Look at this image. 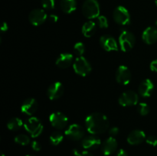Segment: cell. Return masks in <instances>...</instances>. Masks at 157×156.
I'll list each match as a JSON object with an SVG mask.
<instances>
[{
  "instance_id": "6da1fadb",
  "label": "cell",
  "mask_w": 157,
  "mask_h": 156,
  "mask_svg": "<svg viewBox=\"0 0 157 156\" xmlns=\"http://www.w3.org/2000/svg\"><path fill=\"white\" fill-rule=\"evenodd\" d=\"M87 129L91 135H100L105 132L109 128V119L104 114L93 113L88 115L85 119Z\"/></svg>"
},
{
  "instance_id": "7a4b0ae2",
  "label": "cell",
  "mask_w": 157,
  "mask_h": 156,
  "mask_svg": "<svg viewBox=\"0 0 157 156\" xmlns=\"http://www.w3.org/2000/svg\"><path fill=\"white\" fill-rule=\"evenodd\" d=\"M83 15L88 19L100 16V5L97 0H85L82 6Z\"/></svg>"
},
{
  "instance_id": "3957f363",
  "label": "cell",
  "mask_w": 157,
  "mask_h": 156,
  "mask_svg": "<svg viewBox=\"0 0 157 156\" xmlns=\"http://www.w3.org/2000/svg\"><path fill=\"white\" fill-rule=\"evenodd\" d=\"M24 127L26 131L30 133L32 138L38 137L44 129V126L41 121L36 117L29 118L25 123Z\"/></svg>"
},
{
  "instance_id": "277c9868",
  "label": "cell",
  "mask_w": 157,
  "mask_h": 156,
  "mask_svg": "<svg viewBox=\"0 0 157 156\" xmlns=\"http://www.w3.org/2000/svg\"><path fill=\"white\" fill-rule=\"evenodd\" d=\"M73 68L75 73L80 76H85L90 73L92 67L89 61L84 57H78L75 60L73 64Z\"/></svg>"
},
{
  "instance_id": "5b68a950",
  "label": "cell",
  "mask_w": 157,
  "mask_h": 156,
  "mask_svg": "<svg viewBox=\"0 0 157 156\" xmlns=\"http://www.w3.org/2000/svg\"><path fill=\"white\" fill-rule=\"evenodd\" d=\"M136 41L134 35L129 31L124 30L121 32L119 37V44L121 49L124 52L129 51L133 47Z\"/></svg>"
},
{
  "instance_id": "8992f818",
  "label": "cell",
  "mask_w": 157,
  "mask_h": 156,
  "mask_svg": "<svg viewBox=\"0 0 157 156\" xmlns=\"http://www.w3.org/2000/svg\"><path fill=\"white\" fill-rule=\"evenodd\" d=\"M114 21L121 25H127L130 22V15L127 9L124 6H117L113 12Z\"/></svg>"
},
{
  "instance_id": "52a82bcc",
  "label": "cell",
  "mask_w": 157,
  "mask_h": 156,
  "mask_svg": "<svg viewBox=\"0 0 157 156\" xmlns=\"http://www.w3.org/2000/svg\"><path fill=\"white\" fill-rule=\"evenodd\" d=\"M64 134L71 140L80 141L82 140L84 138L85 130L81 125L72 124V125H69L68 128L65 130Z\"/></svg>"
},
{
  "instance_id": "ba28073f",
  "label": "cell",
  "mask_w": 157,
  "mask_h": 156,
  "mask_svg": "<svg viewBox=\"0 0 157 156\" xmlns=\"http://www.w3.org/2000/svg\"><path fill=\"white\" fill-rule=\"evenodd\" d=\"M139 96L136 92L133 90H127L124 92L119 97L118 102L122 106H131L137 104Z\"/></svg>"
},
{
  "instance_id": "9c48e42d",
  "label": "cell",
  "mask_w": 157,
  "mask_h": 156,
  "mask_svg": "<svg viewBox=\"0 0 157 156\" xmlns=\"http://www.w3.org/2000/svg\"><path fill=\"white\" fill-rule=\"evenodd\" d=\"M49 121L53 127L58 129H63L67 126L68 119L64 113L61 112H55L50 115Z\"/></svg>"
},
{
  "instance_id": "30bf717a",
  "label": "cell",
  "mask_w": 157,
  "mask_h": 156,
  "mask_svg": "<svg viewBox=\"0 0 157 156\" xmlns=\"http://www.w3.org/2000/svg\"><path fill=\"white\" fill-rule=\"evenodd\" d=\"M48 15L43 9H36L32 10L29 15V20L35 26L42 24L47 20Z\"/></svg>"
},
{
  "instance_id": "8fae6325",
  "label": "cell",
  "mask_w": 157,
  "mask_h": 156,
  "mask_svg": "<svg viewBox=\"0 0 157 156\" xmlns=\"http://www.w3.org/2000/svg\"><path fill=\"white\" fill-rule=\"evenodd\" d=\"M116 80L118 84L127 85L131 80V72L127 67L121 65L116 72Z\"/></svg>"
},
{
  "instance_id": "7c38bea8",
  "label": "cell",
  "mask_w": 157,
  "mask_h": 156,
  "mask_svg": "<svg viewBox=\"0 0 157 156\" xmlns=\"http://www.w3.org/2000/svg\"><path fill=\"white\" fill-rule=\"evenodd\" d=\"M64 88L63 84L61 82H55L48 88L47 95L49 99L55 100L61 97L64 94Z\"/></svg>"
},
{
  "instance_id": "4fadbf2b",
  "label": "cell",
  "mask_w": 157,
  "mask_h": 156,
  "mask_svg": "<svg viewBox=\"0 0 157 156\" xmlns=\"http://www.w3.org/2000/svg\"><path fill=\"white\" fill-rule=\"evenodd\" d=\"M101 46L107 51H115L118 50V44L113 37L110 35H103L100 38Z\"/></svg>"
},
{
  "instance_id": "5bb4252c",
  "label": "cell",
  "mask_w": 157,
  "mask_h": 156,
  "mask_svg": "<svg viewBox=\"0 0 157 156\" xmlns=\"http://www.w3.org/2000/svg\"><path fill=\"white\" fill-rule=\"evenodd\" d=\"M81 145L86 150H94L101 145V141L95 135L84 137L81 141Z\"/></svg>"
},
{
  "instance_id": "9a60e30c",
  "label": "cell",
  "mask_w": 157,
  "mask_h": 156,
  "mask_svg": "<svg viewBox=\"0 0 157 156\" xmlns=\"http://www.w3.org/2000/svg\"><path fill=\"white\" fill-rule=\"evenodd\" d=\"M38 102L34 98H28L22 102L21 110L24 114L32 116L38 110Z\"/></svg>"
},
{
  "instance_id": "2e32d148",
  "label": "cell",
  "mask_w": 157,
  "mask_h": 156,
  "mask_svg": "<svg viewBox=\"0 0 157 156\" xmlns=\"http://www.w3.org/2000/svg\"><path fill=\"white\" fill-rule=\"evenodd\" d=\"M146 134L144 131L140 129H136L132 131L127 136V142L130 145H136L142 143L146 140Z\"/></svg>"
},
{
  "instance_id": "e0dca14e",
  "label": "cell",
  "mask_w": 157,
  "mask_h": 156,
  "mask_svg": "<svg viewBox=\"0 0 157 156\" xmlns=\"http://www.w3.org/2000/svg\"><path fill=\"white\" fill-rule=\"evenodd\" d=\"M117 148V142L114 137H109L101 145V151L104 155H110Z\"/></svg>"
},
{
  "instance_id": "ac0fdd59",
  "label": "cell",
  "mask_w": 157,
  "mask_h": 156,
  "mask_svg": "<svg viewBox=\"0 0 157 156\" xmlns=\"http://www.w3.org/2000/svg\"><path fill=\"white\" fill-rule=\"evenodd\" d=\"M142 38L147 44H153L157 41V28L153 26L147 28L143 32Z\"/></svg>"
},
{
  "instance_id": "d6986e66",
  "label": "cell",
  "mask_w": 157,
  "mask_h": 156,
  "mask_svg": "<svg viewBox=\"0 0 157 156\" xmlns=\"http://www.w3.org/2000/svg\"><path fill=\"white\" fill-rule=\"evenodd\" d=\"M153 89H154L153 83L150 79H146L140 84L138 90H139L140 95L144 97H149L153 93Z\"/></svg>"
},
{
  "instance_id": "ffe728a7",
  "label": "cell",
  "mask_w": 157,
  "mask_h": 156,
  "mask_svg": "<svg viewBox=\"0 0 157 156\" xmlns=\"http://www.w3.org/2000/svg\"><path fill=\"white\" fill-rule=\"evenodd\" d=\"M73 55L70 53H62L56 60V65L62 69L67 68L73 63Z\"/></svg>"
},
{
  "instance_id": "44dd1931",
  "label": "cell",
  "mask_w": 157,
  "mask_h": 156,
  "mask_svg": "<svg viewBox=\"0 0 157 156\" xmlns=\"http://www.w3.org/2000/svg\"><path fill=\"white\" fill-rule=\"evenodd\" d=\"M60 6L63 12L70 14L76 10L77 2L76 0H61Z\"/></svg>"
},
{
  "instance_id": "7402d4cb",
  "label": "cell",
  "mask_w": 157,
  "mask_h": 156,
  "mask_svg": "<svg viewBox=\"0 0 157 156\" xmlns=\"http://www.w3.org/2000/svg\"><path fill=\"white\" fill-rule=\"evenodd\" d=\"M96 24L94 21H88L83 24L82 33L84 35V36L87 37V38H90V37L94 35L95 32H96Z\"/></svg>"
},
{
  "instance_id": "603a6c76",
  "label": "cell",
  "mask_w": 157,
  "mask_h": 156,
  "mask_svg": "<svg viewBox=\"0 0 157 156\" xmlns=\"http://www.w3.org/2000/svg\"><path fill=\"white\" fill-rule=\"evenodd\" d=\"M23 125V122L20 118L14 117L9 119L7 122V127L9 130L16 131L20 129Z\"/></svg>"
},
{
  "instance_id": "cb8c5ba5",
  "label": "cell",
  "mask_w": 157,
  "mask_h": 156,
  "mask_svg": "<svg viewBox=\"0 0 157 156\" xmlns=\"http://www.w3.org/2000/svg\"><path fill=\"white\" fill-rule=\"evenodd\" d=\"M64 139V136L60 132H54L50 136V142L53 145H58Z\"/></svg>"
},
{
  "instance_id": "d4e9b609",
  "label": "cell",
  "mask_w": 157,
  "mask_h": 156,
  "mask_svg": "<svg viewBox=\"0 0 157 156\" xmlns=\"http://www.w3.org/2000/svg\"><path fill=\"white\" fill-rule=\"evenodd\" d=\"M15 142L21 145H27L30 143V138L25 134H19L15 137Z\"/></svg>"
},
{
  "instance_id": "484cf974",
  "label": "cell",
  "mask_w": 157,
  "mask_h": 156,
  "mask_svg": "<svg viewBox=\"0 0 157 156\" xmlns=\"http://www.w3.org/2000/svg\"><path fill=\"white\" fill-rule=\"evenodd\" d=\"M74 50L78 57L82 56L85 52V46L82 42H78L74 46Z\"/></svg>"
},
{
  "instance_id": "4316f807",
  "label": "cell",
  "mask_w": 157,
  "mask_h": 156,
  "mask_svg": "<svg viewBox=\"0 0 157 156\" xmlns=\"http://www.w3.org/2000/svg\"><path fill=\"white\" fill-rule=\"evenodd\" d=\"M137 110L141 116H147L150 113V106H148V104L145 103V102H140V103H139Z\"/></svg>"
},
{
  "instance_id": "83f0119b",
  "label": "cell",
  "mask_w": 157,
  "mask_h": 156,
  "mask_svg": "<svg viewBox=\"0 0 157 156\" xmlns=\"http://www.w3.org/2000/svg\"><path fill=\"white\" fill-rule=\"evenodd\" d=\"M55 0H41V6L44 9L52 10L55 8Z\"/></svg>"
},
{
  "instance_id": "f1b7e54d",
  "label": "cell",
  "mask_w": 157,
  "mask_h": 156,
  "mask_svg": "<svg viewBox=\"0 0 157 156\" xmlns=\"http://www.w3.org/2000/svg\"><path fill=\"white\" fill-rule=\"evenodd\" d=\"M98 25L101 28H108V20L104 15H100L98 18Z\"/></svg>"
},
{
  "instance_id": "f546056e",
  "label": "cell",
  "mask_w": 157,
  "mask_h": 156,
  "mask_svg": "<svg viewBox=\"0 0 157 156\" xmlns=\"http://www.w3.org/2000/svg\"><path fill=\"white\" fill-rule=\"evenodd\" d=\"M146 142L147 144L152 146H157V137L155 136H149L146 139Z\"/></svg>"
},
{
  "instance_id": "4dcf8cb0",
  "label": "cell",
  "mask_w": 157,
  "mask_h": 156,
  "mask_svg": "<svg viewBox=\"0 0 157 156\" xmlns=\"http://www.w3.org/2000/svg\"><path fill=\"white\" fill-rule=\"evenodd\" d=\"M73 153L76 156H94L91 153L89 152L87 150L86 151H79L78 149H74Z\"/></svg>"
},
{
  "instance_id": "1f68e13d",
  "label": "cell",
  "mask_w": 157,
  "mask_h": 156,
  "mask_svg": "<svg viewBox=\"0 0 157 156\" xmlns=\"http://www.w3.org/2000/svg\"><path fill=\"white\" fill-rule=\"evenodd\" d=\"M119 132H120V129L118 127L113 126L112 127V128H110V130H109V135H110L111 137H114V136H117Z\"/></svg>"
},
{
  "instance_id": "d6a6232c",
  "label": "cell",
  "mask_w": 157,
  "mask_h": 156,
  "mask_svg": "<svg viewBox=\"0 0 157 156\" xmlns=\"http://www.w3.org/2000/svg\"><path fill=\"white\" fill-rule=\"evenodd\" d=\"M32 148L34 151H39L41 149V145L38 141H33L32 142Z\"/></svg>"
},
{
  "instance_id": "836d02e7",
  "label": "cell",
  "mask_w": 157,
  "mask_h": 156,
  "mask_svg": "<svg viewBox=\"0 0 157 156\" xmlns=\"http://www.w3.org/2000/svg\"><path fill=\"white\" fill-rule=\"evenodd\" d=\"M150 70L152 71L156 72L157 73V59L151 62V64H150Z\"/></svg>"
},
{
  "instance_id": "e575fe53",
  "label": "cell",
  "mask_w": 157,
  "mask_h": 156,
  "mask_svg": "<svg viewBox=\"0 0 157 156\" xmlns=\"http://www.w3.org/2000/svg\"><path fill=\"white\" fill-rule=\"evenodd\" d=\"M49 20H50L52 22L55 23L58 21V16L57 15H55V14H51L49 15Z\"/></svg>"
},
{
  "instance_id": "d590c367",
  "label": "cell",
  "mask_w": 157,
  "mask_h": 156,
  "mask_svg": "<svg viewBox=\"0 0 157 156\" xmlns=\"http://www.w3.org/2000/svg\"><path fill=\"white\" fill-rule=\"evenodd\" d=\"M117 156H128V154L124 149H120L117 153Z\"/></svg>"
},
{
  "instance_id": "8d00e7d4",
  "label": "cell",
  "mask_w": 157,
  "mask_h": 156,
  "mask_svg": "<svg viewBox=\"0 0 157 156\" xmlns=\"http://www.w3.org/2000/svg\"><path fill=\"white\" fill-rule=\"evenodd\" d=\"M8 28H9V26H8L7 23L3 22L2 24V26H1L2 32H6V31L8 30Z\"/></svg>"
},
{
  "instance_id": "74e56055",
  "label": "cell",
  "mask_w": 157,
  "mask_h": 156,
  "mask_svg": "<svg viewBox=\"0 0 157 156\" xmlns=\"http://www.w3.org/2000/svg\"><path fill=\"white\" fill-rule=\"evenodd\" d=\"M155 3H156V5L157 6V0H155Z\"/></svg>"
},
{
  "instance_id": "f35d334b",
  "label": "cell",
  "mask_w": 157,
  "mask_h": 156,
  "mask_svg": "<svg viewBox=\"0 0 157 156\" xmlns=\"http://www.w3.org/2000/svg\"><path fill=\"white\" fill-rule=\"evenodd\" d=\"M26 156H35V155H32V154H28V155H26Z\"/></svg>"
},
{
  "instance_id": "ab89813d",
  "label": "cell",
  "mask_w": 157,
  "mask_h": 156,
  "mask_svg": "<svg viewBox=\"0 0 157 156\" xmlns=\"http://www.w3.org/2000/svg\"><path fill=\"white\" fill-rule=\"evenodd\" d=\"M1 156H5V154H3V153H2V154H1Z\"/></svg>"
},
{
  "instance_id": "60d3db41",
  "label": "cell",
  "mask_w": 157,
  "mask_h": 156,
  "mask_svg": "<svg viewBox=\"0 0 157 156\" xmlns=\"http://www.w3.org/2000/svg\"><path fill=\"white\" fill-rule=\"evenodd\" d=\"M156 24L157 25V19H156Z\"/></svg>"
}]
</instances>
